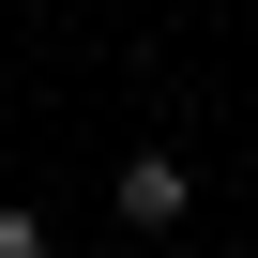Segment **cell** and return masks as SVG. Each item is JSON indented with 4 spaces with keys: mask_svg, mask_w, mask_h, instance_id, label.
<instances>
[{
    "mask_svg": "<svg viewBox=\"0 0 258 258\" xmlns=\"http://www.w3.org/2000/svg\"><path fill=\"white\" fill-rule=\"evenodd\" d=\"M106 198H121V228H167V213H182V167H167V152H121Z\"/></svg>",
    "mask_w": 258,
    "mask_h": 258,
    "instance_id": "obj_1",
    "label": "cell"
}]
</instances>
